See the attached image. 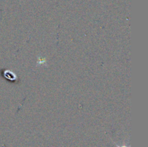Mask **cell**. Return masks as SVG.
Segmentation results:
<instances>
[{"instance_id": "obj_1", "label": "cell", "mask_w": 148, "mask_h": 147, "mask_svg": "<svg viewBox=\"0 0 148 147\" xmlns=\"http://www.w3.org/2000/svg\"><path fill=\"white\" fill-rule=\"evenodd\" d=\"M4 76L7 79L10 81H15L17 79V76L15 74L10 70H6L4 72Z\"/></svg>"}, {"instance_id": "obj_2", "label": "cell", "mask_w": 148, "mask_h": 147, "mask_svg": "<svg viewBox=\"0 0 148 147\" xmlns=\"http://www.w3.org/2000/svg\"><path fill=\"white\" fill-rule=\"evenodd\" d=\"M45 63V59H41V58H40V59H39V61H38V64H40V63Z\"/></svg>"}, {"instance_id": "obj_3", "label": "cell", "mask_w": 148, "mask_h": 147, "mask_svg": "<svg viewBox=\"0 0 148 147\" xmlns=\"http://www.w3.org/2000/svg\"><path fill=\"white\" fill-rule=\"evenodd\" d=\"M114 144H116V146L117 147H130V146H127V145H122V146H119L118 144H116V143H114Z\"/></svg>"}]
</instances>
